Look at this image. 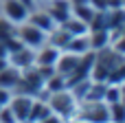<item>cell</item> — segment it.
Instances as JSON below:
<instances>
[{
	"mask_svg": "<svg viewBox=\"0 0 125 123\" xmlns=\"http://www.w3.org/2000/svg\"><path fill=\"white\" fill-rule=\"evenodd\" d=\"M44 99H46L51 112L57 114V117H62L64 121H70L75 117V110H77L79 101L70 92V88H64V90H57V92H48V95H44Z\"/></svg>",
	"mask_w": 125,
	"mask_h": 123,
	"instance_id": "obj_1",
	"label": "cell"
},
{
	"mask_svg": "<svg viewBox=\"0 0 125 123\" xmlns=\"http://www.w3.org/2000/svg\"><path fill=\"white\" fill-rule=\"evenodd\" d=\"M75 121L81 123H110V108L105 101H88L81 99L75 110Z\"/></svg>",
	"mask_w": 125,
	"mask_h": 123,
	"instance_id": "obj_2",
	"label": "cell"
},
{
	"mask_svg": "<svg viewBox=\"0 0 125 123\" xmlns=\"http://www.w3.org/2000/svg\"><path fill=\"white\" fill-rule=\"evenodd\" d=\"M15 37L20 40L22 46H29V48H40L42 44H46V33L42 29L33 26L29 20L15 26Z\"/></svg>",
	"mask_w": 125,
	"mask_h": 123,
	"instance_id": "obj_3",
	"label": "cell"
},
{
	"mask_svg": "<svg viewBox=\"0 0 125 123\" xmlns=\"http://www.w3.org/2000/svg\"><path fill=\"white\" fill-rule=\"evenodd\" d=\"M0 15H2L7 22H11L13 26H18V24L26 22L29 9H26L20 0H0Z\"/></svg>",
	"mask_w": 125,
	"mask_h": 123,
	"instance_id": "obj_4",
	"label": "cell"
},
{
	"mask_svg": "<svg viewBox=\"0 0 125 123\" xmlns=\"http://www.w3.org/2000/svg\"><path fill=\"white\" fill-rule=\"evenodd\" d=\"M33 99L35 97L24 95V92H13L11 95V99H9L7 106L11 108V112H13V117H15L18 123L29 121V114H31V108H33Z\"/></svg>",
	"mask_w": 125,
	"mask_h": 123,
	"instance_id": "obj_5",
	"label": "cell"
},
{
	"mask_svg": "<svg viewBox=\"0 0 125 123\" xmlns=\"http://www.w3.org/2000/svg\"><path fill=\"white\" fill-rule=\"evenodd\" d=\"M42 7L51 13V18H53L57 24L66 22V20L73 15V4H70V0H44Z\"/></svg>",
	"mask_w": 125,
	"mask_h": 123,
	"instance_id": "obj_6",
	"label": "cell"
},
{
	"mask_svg": "<svg viewBox=\"0 0 125 123\" xmlns=\"http://www.w3.org/2000/svg\"><path fill=\"white\" fill-rule=\"evenodd\" d=\"M59 53L62 51L57 46H51L46 42L40 48H35V62H33V66H37V68H53L55 70V62H57Z\"/></svg>",
	"mask_w": 125,
	"mask_h": 123,
	"instance_id": "obj_7",
	"label": "cell"
},
{
	"mask_svg": "<svg viewBox=\"0 0 125 123\" xmlns=\"http://www.w3.org/2000/svg\"><path fill=\"white\" fill-rule=\"evenodd\" d=\"M7 59H9V64H11V66H15V68L24 70V68L33 66V62H35V48L18 46L15 51H11V53L7 55Z\"/></svg>",
	"mask_w": 125,
	"mask_h": 123,
	"instance_id": "obj_8",
	"label": "cell"
},
{
	"mask_svg": "<svg viewBox=\"0 0 125 123\" xmlns=\"http://www.w3.org/2000/svg\"><path fill=\"white\" fill-rule=\"evenodd\" d=\"M81 57H83V55H75V53L62 51V53H59V57H57V62H55V73L64 75V77H70V75L77 70V66H79Z\"/></svg>",
	"mask_w": 125,
	"mask_h": 123,
	"instance_id": "obj_9",
	"label": "cell"
},
{
	"mask_svg": "<svg viewBox=\"0 0 125 123\" xmlns=\"http://www.w3.org/2000/svg\"><path fill=\"white\" fill-rule=\"evenodd\" d=\"M26 20H29V22H31L33 26L42 29V31H44L46 35H48V33H51V31H53L55 26H57V22H55V20L51 18V13H48V11H46V9L42 7V4H40L37 9H33V11L29 13V18H26Z\"/></svg>",
	"mask_w": 125,
	"mask_h": 123,
	"instance_id": "obj_10",
	"label": "cell"
},
{
	"mask_svg": "<svg viewBox=\"0 0 125 123\" xmlns=\"http://www.w3.org/2000/svg\"><path fill=\"white\" fill-rule=\"evenodd\" d=\"M20 77H22V70L9 64L7 68L0 70V88H7V90L13 92L18 88V84H20Z\"/></svg>",
	"mask_w": 125,
	"mask_h": 123,
	"instance_id": "obj_11",
	"label": "cell"
},
{
	"mask_svg": "<svg viewBox=\"0 0 125 123\" xmlns=\"http://www.w3.org/2000/svg\"><path fill=\"white\" fill-rule=\"evenodd\" d=\"M64 51L75 53V55H86V53H90L92 48H90L88 33H86V35H73V37L68 40V44H66V48H64Z\"/></svg>",
	"mask_w": 125,
	"mask_h": 123,
	"instance_id": "obj_12",
	"label": "cell"
},
{
	"mask_svg": "<svg viewBox=\"0 0 125 123\" xmlns=\"http://www.w3.org/2000/svg\"><path fill=\"white\" fill-rule=\"evenodd\" d=\"M48 114H53V112H51L46 99L44 97H35L33 99V108H31V114H29V121L37 123V121H42V119H46Z\"/></svg>",
	"mask_w": 125,
	"mask_h": 123,
	"instance_id": "obj_13",
	"label": "cell"
},
{
	"mask_svg": "<svg viewBox=\"0 0 125 123\" xmlns=\"http://www.w3.org/2000/svg\"><path fill=\"white\" fill-rule=\"evenodd\" d=\"M88 40H90V48H92V53H94V51H101V48L110 46V31H108V29H101V31H88Z\"/></svg>",
	"mask_w": 125,
	"mask_h": 123,
	"instance_id": "obj_14",
	"label": "cell"
},
{
	"mask_svg": "<svg viewBox=\"0 0 125 123\" xmlns=\"http://www.w3.org/2000/svg\"><path fill=\"white\" fill-rule=\"evenodd\" d=\"M59 26H64L70 35H86L90 29H88V24L83 22V20H79V18H75V15H70L66 22H62Z\"/></svg>",
	"mask_w": 125,
	"mask_h": 123,
	"instance_id": "obj_15",
	"label": "cell"
},
{
	"mask_svg": "<svg viewBox=\"0 0 125 123\" xmlns=\"http://www.w3.org/2000/svg\"><path fill=\"white\" fill-rule=\"evenodd\" d=\"M110 121L112 123H125V103L123 101H116V103H110Z\"/></svg>",
	"mask_w": 125,
	"mask_h": 123,
	"instance_id": "obj_16",
	"label": "cell"
},
{
	"mask_svg": "<svg viewBox=\"0 0 125 123\" xmlns=\"http://www.w3.org/2000/svg\"><path fill=\"white\" fill-rule=\"evenodd\" d=\"M103 101H105L108 106L121 101V86H119V84H108V86H105V97H103Z\"/></svg>",
	"mask_w": 125,
	"mask_h": 123,
	"instance_id": "obj_17",
	"label": "cell"
},
{
	"mask_svg": "<svg viewBox=\"0 0 125 123\" xmlns=\"http://www.w3.org/2000/svg\"><path fill=\"white\" fill-rule=\"evenodd\" d=\"M11 35H15V26H13L11 22H7V20L0 15V40L4 42V40L11 37Z\"/></svg>",
	"mask_w": 125,
	"mask_h": 123,
	"instance_id": "obj_18",
	"label": "cell"
},
{
	"mask_svg": "<svg viewBox=\"0 0 125 123\" xmlns=\"http://www.w3.org/2000/svg\"><path fill=\"white\" fill-rule=\"evenodd\" d=\"M37 123H66L62 117H57V114H48L46 119H42V121H37Z\"/></svg>",
	"mask_w": 125,
	"mask_h": 123,
	"instance_id": "obj_19",
	"label": "cell"
},
{
	"mask_svg": "<svg viewBox=\"0 0 125 123\" xmlns=\"http://www.w3.org/2000/svg\"><path fill=\"white\" fill-rule=\"evenodd\" d=\"M7 55H9V51H7V44L0 40V57H7Z\"/></svg>",
	"mask_w": 125,
	"mask_h": 123,
	"instance_id": "obj_20",
	"label": "cell"
},
{
	"mask_svg": "<svg viewBox=\"0 0 125 123\" xmlns=\"http://www.w3.org/2000/svg\"><path fill=\"white\" fill-rule=\"evenodd\" d=\"M119 86H121V101L125 103V81H123V84H119Z\"/></svg>",
	"mask_w": 125,
	"mask_h": 123,
	"instance_id": "obj_21",
	"label": "cell"
},
{
	"mask_svg": "<svg viewBox=\"0 0 125 123\" xmlns=\"http://www.w3.org/2000/svg\"><path fill=\"white\" fill-rule=\"evenodd\" d=\"M121 7H125V0H121Z\"/></svg>",
	"mask_w": 125,
	"mask_h": 123,
	"instance_id": "obj_22",
	"label": "cell"
},
{
	"mask_svg": "<svg viewBox=\"0 0 125 123\" xmlns=\"http://www.w3.org/2000/svg\"><path fill=\"white\" fill-rule=\"evenodd\" d=\"M37 2H40V4H42V2H44V0H37Z\"/></svg>",
	"mask_w": 125,
	"mask_h": 123,
	"instance_id": "obj_23",
	"label": "cell"
},
{
	"mask_svg": "<svg viewBox=\"0 0 125 123\" xmlns=\"http://www.w3.org/2000/svg\"><path fill=\"white\" fill-rule=\"evenodd\" d=\"M24 123H31V121H24Z\"/></svg>",
	"mask_w": 125,
	"mask_h": 123,
	"instance_id": "obj_24",
	"label": "cell"
}]
</instances>
